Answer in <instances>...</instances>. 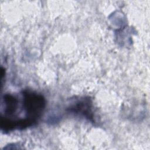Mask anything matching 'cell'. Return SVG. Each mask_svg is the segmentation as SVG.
<instances>
[{
	"label": "cell",
	"mask_w": 150,
	"mask_h": 150,
	"mask_svg": "<svg viewBox=\"0 0 150 150\" xmlns=\"http://www.w3.org/2000/svg\"><path fill=\"white\" fill-rule=\"evenodd\" d=\"M22 96V104L26 113L24 119L30 127L35 125L42 116L46 101L43 96L29 90H24Z\"/></svg>",
	"instance_id": "obj_1"
},
{
	"label": "cell",
	"mask_w": 150,
	"mask_h": 150,
	"mask_svg": "<svg viewBox=\"0 0 150 150\" xmlns=\"http://www.w3.org/2000/svg\"><path fill=\"white\" fill-rule=\"evenodd\" d=\"M91 108V102L89 98H83L70 108V111L83 115L89 120L93 121V117Z\"/></svg>",
	"instance_id": "obj_2"
},
{
	"label": "cell",
	"mask_w": 150,
	"mask_h": 150,
	"mask_svg": "<svg viewBox=\"0 0 150 150\" xmlns=\"http://www.w3.org/2000/svg\"><path fill=\"white\" fill-rule=\"evenodd\" d=\"M4 112L6 116L5 117H9L14 115L18 108L19 100L16 97L11 94H5L4 96Z\"/></svg>",
	"instance_id": "obj_3"
}]
</instances>
